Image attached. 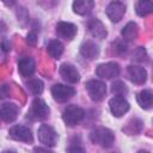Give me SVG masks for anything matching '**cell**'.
I'll list each match as a JSON object with an SVG mask.
<instances>
[{
  "mask_svg": "<svg viewBox=\"0 0 153 153\" xmlns=\"http://www.w3.org/2000/svg\"><path fill=\"white\" fill-rule=\"evenodd\" d=\"M90 140L92 143L100 146L103 148H109L114 145L115 141V134L109 128H96L90 133Z\"/></svg>",
  "mask_w": 153,
  "mask_h": 153,
  "instance_id": "obj_1",
  "label": "cell"
},
{
  "mask_svg": "<svg viewBox=\"0 0 153 153\" xmlns=\"http://www.w3.org/2000/svg\"><path fill=\"white\" fill-rule=\"evenodd\" d=\"M49 114L50 109L47 105V103L41 98H36L31 103V106L27 111V118L32 121H42L47 120L49 117Z\"/></svg>",
  "mask_w": 153,
  "mask_h": 153,
  "instance_id": "obj_2",
  "label": "cell"
},
{
  "mask_svg": "<svg viewBox=\"0 0 153 153\" xmlns=\"http://www.w3.org/2000/svg\"><path fill=\"white\" fill-rule=\"evenodd\" d=\"M84 117H85L84 109H81L80 106H76V105H69L62 112V120L69 127L78 126L79 123L82 122Z\"/></svg>",
  "mask_w": 153,
  "mask_h": 153,
  "instance_id": "obj_3",
  "label": "cell"
},
{
  "mask_svg": "<svg viewBox=\"0 0 153 153\" xmlns=\"http://www.w3.org/2000/svg\"><path fill=\"white\" fill-rule=\"evenodd\" d=\"M85 87H86V91H87L90 98L93 102L103 100L106 94V85H105V82H103L100 80H96V79L88 80L85 84Z\"/></svg>",
  "mask_w": 153,
  "mask_h": 153,
  "instance_id": "obj_4",
  "label": "cell"
},
{
  "mask_svg": "<svg viewBox=\"0 0 153 153\" xmlns=\"http://www.w3.org/2000/svg\"><path fill=\"white\" fill-rule=\"evenodd\" d=\"M37 135H38V141L48 148L54 147L57 142V133L49 124H42L37 130Z\"/></svg>",
  "mask_w": 153,
  "mask_h": 153,
  "instance_id": "obj_5",
  "label": "cell"
},
{
  "mask_svg": "<svg viewBox=\"0 0 153 153\" xmlns=\"http://www.w3.org/2000/svg\"><path fill=\"white\" fill-rule=\"evenodd\" d=\"M75 94V88L63 84H55L51 87V96L59 103H65L69 100Z\"/></svg>",
  "mask_w": 153,
  "mask_h": 153,
  "instance_id": "obj_6",
  "label": "cell"
},
{
  "mask_svg": "<svg viewBox=\"0 0 153 153\" xmlns=\"http://www.w3.org/2000/svg\"><path fill=\"white\" fill-rule=\"evenodd\" d=\"M8 135L11 139L16 140V141H20V142H25V143H32L33 141V136L31 130L25 127V126H13L10 128L8 130Z\"/></svg>",
  "mask_w": 153,
  "mask_h": 153,
  "instance_id": "obj_7",
  "label": "cell"
},
{
  "mask_svg": "<svg viewBox=\"0 0 153 153\" xmlns=\"http://www.w3.org/2000/svg\"><path fill=\"white\" fill-rule=\"evenodd\" d=\"M120 72H121V67L117 62L100 63L96 69V74L102 79H114L118 76Z\"/></svg>",
  "mask_w": 153,
  "mask_h": 153,
  "instance_id": "obj_8",
  "label": "cell"
},
{
  "mask_svg": "<svg viewBox=\"0 0 153 153\" xmlns=\"http://www.w3.org/2000/svg\"><path fill=\"white\" fill-rule=\"evenodd\" d=\"M126 8L127 7H126L124 2H122L120 0H114L108 5V7L105 10V13H106L108 18L111 22L117 23L123 18V16L126 13Z\"/></svg>",
  "mask_w": 153,
  "mask_h": 153,
  "instance_id": "obj_9",
  "label": "cell"
},
{
  "mask_svg": "<svg viewBox=\"0 0 153 153\" xmlns=\"http://www.w3.org/2000/svg\"><path fill=\"white\" fill-rule=\"evenodd\" d=\"M109 106H110L111 114L115 117L123 116L126 112H128V110L130 108L128 100L123 96H115L114 98H111L109 102Z\"/></svg>",
  "mask_w": 153,
  "mask_h": 153,
  "instance_id": "obj_10",
  "label": "cell"
},
{
  "mask_svg": "<svg viewBox=\"0 0 153 153\" xmlns=\"http://www.w3.org/2000/svg\"><path fill=\"white\" fill-rule=\"evenodd\" d=\"M56 35L57 37L66 39V41H72L76 32H78V27L76 25H74L73 23H68V22H59L56 24Z\"/></svg>",
  "mask_w": 153,
  "mask_h": 153,
  "instance_id": "obj_11",
  "label": "cell"
},
{
  "mask_svg": "<svg viewBox=\"0 0 153 153\" xmlns=\"http://www.w3.org/2000/svg\"><path fill=\"white\" fill-rule=\"evenodd\" d=\"M127 74L128 78L131 82L136 84V85H142L146 82L147 80V72L143 67L141 66H136V65H130L127 68Z\"/></svg>",
  "mask_w": 153,
  "mask_h": 153,
  "instance_id": "obj_12",
  "label": "cell"
},
{
  "mask_svg": "<svg viewBox=\"0 0 153 153\" xmlns=\"http://www.w3.org/2000/svg\"><path fill=\"white\" fill-rule=\"evenodd\" d=\"M60 75L62 76V79L69 84H76L80 80V74L78 72V69L69 63H62L60 66L59 69Z\"/></svg>",
  "mask_w": 153,
  "mask_h": 153,
  "instance_id": "obj_13",
  "label": "cell"
},
{
  "mask_svg": "<svg viewBox=\"0 0 153 153\" xmlns=\"http://www.w3.org/2000/svg\"><path fill=\"white\" fill-rule=\"evenodd\" d=\"M87 29L88 32L91 33L92 37L98 38V39H104L108 36V31L104 26V24L98 19V18H92L87 23Z\"/></svg>",
  "mask_w": 153,
  "mask_h": 153,
  "instance_id": "obj_14",
  "label": "cell"
},
{
  "mask_svg": "<svg viewBox=\"0 0 153 153\" xmlns=\"http://www.w3.org/2000/svg\"><path fill=\"white\" fill-rule=\"evenodd\" d=\"M18 114H19V108L13 103H5L0 106V117L2 121L7 123L13 122L18 117Z\"/></svg>",
  "mask_w": 153,
  "mask_h": 153,
  "instance_id": "obj_15",
  "label": "cell"
},
{
  "mask_svg": "<svg viewBox=\"0 0 153 153\" xmlns=\"http://www.w3.org/2000/svg\"><path fill=\"white\" fill-rule=\"evenodd\" d=\"M35 69H36V63L32 57L25 56L18 61V72L20 73L22 76L24 78L31 76L35 73Z\"/></svg>",
  "mask_w": 153,
  "mask_h": 153,
  "instance_id": "obj_16",
  "label": "cell"
},
{
  "mask_svg": "<svg viewBox=\"0 0 153 153\" xmlns=\"http://www.w3.org/2000/svg\"><path fill=\"white\" fill-rule=\"evenodd\" d=\"M99 47L92 42V41H86L80 45V55L87 60H94L99 56Z\"/></svg>",
  "mask_w": 153,
  "mask_h": 153,
  "instance_id": "obj_17",
  "label": "cell"
},
{
  "mask_svg": "<svg viewBox=\"0 0 153 153\" xmlns=\"http://www.w3.org/2000/svg\"><path fill=\"white\" fill-rule=\"evenodd\" d=\"M93 7H94V0H74L72 5L74 13L79 16H86L91 13Z\"/></svg>",
  "mask_w": 153,
  "mask_h": 153,
  "instance_id": "obj_18",
  "label": "cell"
},
{
  "mask_svg": "<svg viewBox=\"0 0 153 153\" xmlns=\"http://www.w3.org/2000/svg\"><path fill=\"white\" fill-rule=\"evenodd\" d=\"M122 37L124 41L127 42H131V41H135L137 35H139V27H137V24L134 23V22H129L122 30L121 32Z\"/></svg>",
  "mask_w": 153,
  "mask_h": 153,
  "instance_id": "obj_19",
  "label": "cell"
},
{
  "mask_svg": "<svg viewBox=\"0 0 153 153\" xmlns=\"http://www.w3.org/2000/svg\"><path fill=\"white\" fill-rule=\"evenodd\" d=\"M136 100L142 109H151L153 104V93L151 90H142L137 93Z\"/></svg>",
  "mask_w": 153,
  "mask_h": 153,
  "instance_id": "obj_20",
  "label": "cell"
},
{
  "mask_svg": "<svg viewBox=\"0 0 153 153\" xmlns=\"http://www.w3.org/2000/svg\"><path fill=\"white\" fill-rule=\"evenodd\" d=\"M47 51L50 55V57L57 60L63 54V44L57 39H53L49 42V44L47 47Z\"/></svg>",
  "mask_w": 153,
  "mask_h": 153,
  "instance_id": "obj_21",
  "label": "cell"
},
{
  "mask_svg": "<svg viewBox=\"0 0 153 153\" xmlns=\"http://www.w3.org/2000/svg\"><path fill=\"white\" fill-rule=\"evenodd\" d=\"M135 11L137 13V16L140 17H146L149 13H152L153 11V4L151 0H139L136 6H135Z\"/></svg>",
  "mask_w": 153,
  "mask_h": 153,
  "instance_id": "obj_22",
  "label": "cell"
},
{
  "mask_svg": "<svg viewBox=\"0 0 153 153\" xmlns=\"http://www.w3.org/2000/svg\"><path fill=\"white\" fill-rule=\"evenodd\" d=\"M26 86H27L29 91H30L32 94H35V96L41 94V93L43 92V88H44L43 81H42L41 79H36V78L30 79V80L26 82Z\"/></svg>",
  "mask_w": 153,
  "mask_h": 153,
  "instance_id": "obj_23",
  "label": "cell"
},
{
  "mask_svg": "<svg viewBox=\"0 0 153 153\" xmlns=\"http://www.w3.org/2000/svg\"><path fill=\"white\" fill-rule=\"evenodd\" d=\"M111 92L115 96H126L128 93V87L123 81L117 80L111 85Z\"/></svg>",
  "mask_w": 153,
  "mask_h": 153,
  "instance_id": "obj_24",
  "label": "cell"
},
{
  "mask_svg": "<svg viewBox=\"0 0 153 153\" xmlns=\"http://www.w3.org/2000/svg\"><path fill=\"white\" fill-rule=\"evenodd\" d=\"M133 59H134L135 61H137V62H147V61H148V55H147L146 50H145L142 47H139V48L135 50V53H134V55H133Z\"/></svg>",
  "mask_w": 153,
  "mask_h": 153,
  "instance_id": "obj_25",
  "label": "cell"
},
{
  "mask_svg": "<svg viewBox=\"0 0 153 153\" xmlns=\"http://www.w3.org/2000/svg\"><path fill=\"white\" fill-rule=\"evenodd\" d=\"M114 50H115V53L117 54V55H120V56H123V55H126V53H127V44L124 43V42H122V41H117L116 43H114Z\"/></svg>",
  "mask_w": 153,
  "mask_h": 153,
  "instance_id": "obj_26",
  "label": "cell"
},
{
  "mask_svg": "<svg viewBox=\"0 0 153 153\" xmlns=\"http://www.w3.org/2000/svg\"><path fill=\"white\" fill-rule=\"evenodd\" d=\"M26 42H27V44L31 45V47L36 45V42H37V33H36V31H30V32L27 33V36H26Z\"/></svg>",
  "mask_w": 153,
  "mask_h": 153,
  "instance_id": "obj_27",
  "label": "cell"
},
{
  "mask_svg": "<svg viewBox=\"0 0 153 153\" xmlns=\"http://www.w3.org/2000/svg\"><path fill=\"white\" fill-rule=\"evenodd\" d=\"M67 151L68 152H85L84 147L79 146V143H75V142H72L71 146L67 148Z\"/></svg>",
  "mask_w": 153,
  "mask_h": 153,
  "instance_id": "obj_28",
  "label": "cell"
},
{
  "mask_svg": "<svg viewBox=\"0 0 153 153\" xmlns=\"http://www.w3.org/2000/svg\"><path fill=\"white\" fill-rule=\"evenodd\" d=\"M6 6H13L16 2H17V0H1Z\"/></svg>",
  "mask_w": 153,
  "mask_h": 153,
  "instance_id": "obj_29",
  "label": "cell"
},
{
  "mask_svg": "<svg viewBox=\"0 0 153 153\" xmlns=\"http://www.w3.org/2000/svg\"><path fill=\"white\" fill-rule=\"evenodd\" d=\"M0 121H1V117H0Z\"/></svg>",
  "mask_w": 153,
  "mask_h": 153,
  "instance_id": "obj_30",
  "label": "cell"
}]
</instances>
